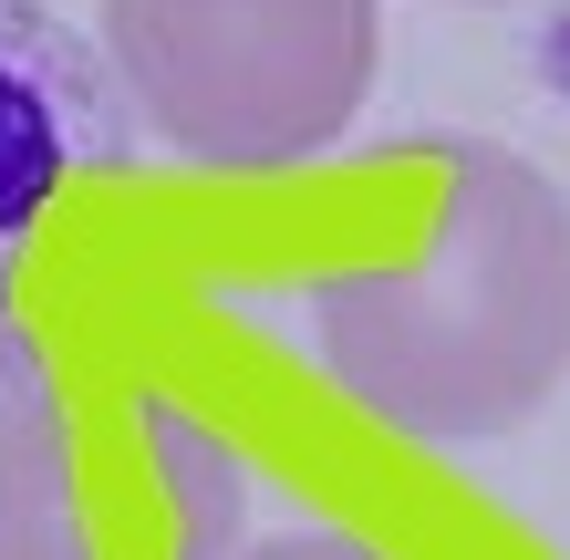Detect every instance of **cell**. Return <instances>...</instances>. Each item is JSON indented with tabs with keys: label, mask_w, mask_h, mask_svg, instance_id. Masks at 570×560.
<instances>
[{
	"label": "cell",
	"mask_w": 570,
	"mask_h": 560,
	"mask_svg": "<svg viewBox=\"0 0 570 560\" xmlns=\"http://www.w3.org/2000/svg\"><path fill=\"white\" fill-rule=\"evenodd\" d=\"M239 560H384L374 540H353V530H281V540H259Z\"/></svg>",
	"instance_id": "obj_5"
},
{
	"label": "cell",
	"mask_w": 570,
	"mask_h": 560,
	"mask_svg": "<svg viewBox=\"0 0 570 560\" xmlns=\"http://www.w3.org/2000/svg\"><path fill=\"white\" fill-rule=\"evenodd\" d=\"M115 167H136V105L105 42H83L52 0H0V394L42 364L21 322V281L62 187Z\"/></svg>",
	"instance_id": "obj_4"
},
{
	"label": "cell",
	"mask_w": 570,
	"mask_h": 560,
	"mask_svg": "<svg viewBox=\"0 0 570 560\" xmlns=\"http://www.w3.org/2000/svg\"><path fill=\"white\" fill-rule=\"evenodd\" d=\"M446 208L405 271H322L301 343L374 425L415 446H488L570 374V197L550 167L456 136Z\"/></svg>",
	"instance_id": "obj_1"
},
{
	"label": "cell",
	"mask_w": 570,
	"mask_h": 560,
	"mask_svg": "<svg viewBox=\"0 0 570 560\" xmlns=\"http://www.w3.org/2000/svg\"><path fill=\"white\" fill-rule=\"evenodd\" d=\"M374 0H105L136 125L208 177H291L374 94Z\"/></svg>",
	"instance_id": "obj_2"
},
{
	"label": "cell",
	"mask_w": 570,
	"mask_h": 560,
	"mask_svg": "<svg viewBox=\"0 0 570 560\" xmlns=\"http://www.w3.org/2000/svg\"><path fill=\"white\" fill-rule=\"evenodd\" d=\"M249 468L177 394H0V560H239Z\"/></svg>",
	"instance_id": "obj_3"
}]
</instances>
